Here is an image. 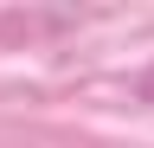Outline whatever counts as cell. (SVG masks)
<instances>
[{"instance_id":"obj_1","label":"cell","mask_w":154,"mask_h":148,"mask_svg":"<svg viewBox=\"0 0 154 148\" xmlns=\"http://www.w3.org/2000/svg\"><path fill=\"white\" fill-rule=\"evenodd\" d=\"M135 90H141V103H154V65L141 71V84H135Z\"/></svg>"}]
</instances>
